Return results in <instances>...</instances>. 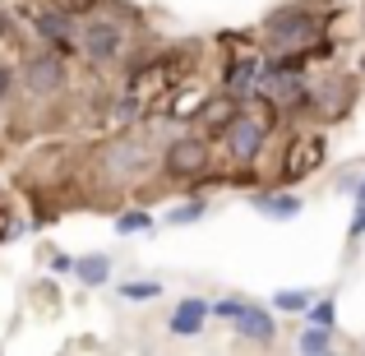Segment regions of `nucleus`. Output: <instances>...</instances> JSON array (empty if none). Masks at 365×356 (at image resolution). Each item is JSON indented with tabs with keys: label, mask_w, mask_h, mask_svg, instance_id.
Segmentation results:
<instances>
[{
	"label": "nucleus",
	"mask_w": 365,
	"mask_h": 356,
	"mask_svg": "<svg viewBox=\"0 0 365 356\" xmlns=\"http://www.w3.org/2000/svg\"><path fill=\"white\" fill-rule=\"evenodd\" d=\"M314 320H319V324H333V305H329V301L314 305Z\"/></svg>",
	"instance_id": "aec40b11"
},
{
	"label": "nucleus",
	"mask_w": 365,
	"mask_h": 356,
	"mask_svg": "<svg viewBox=\"0 0 365 356\" xmlns=\"http://www.w3.org/2000/svg\"><path fill=\"white\" fill-rule=\"evenodd\" d=\"M277 310H310L305 292H277Z\"/></svg>",
	"instance_id": "dca6fc26"
},
{
	"label": "nucleus",
	"mask_w": 365,
	"mask_h": 356,
	"mask_svg": "<svg viewBox=\"0 0 365 356\" xmlns=\"http://www.w3.org/2000/svg\"><path fill=\"white\" fill-rule=\"evenodd\" d=\"M365 232V204H361V213H356V223H351V236H361Z\"/></svg>",
	"instance_id": "4be33fe9"
},
{
	"label": "nucleus",
	"mask_w": 365,
	"mask_h": 356,
	"mask_svg": "<svg viewBox=\"0 0 365 356\" xmlns=\"http://www.w3.org/2000/svg\"><path fill=\"white\" fill-rule=\"evenodd\" d=\"M9 83H14V74H9V65H0V98L9 93Z\"/></svg>",
	"instance_id": "412c9836"
},
{
	"label": "nucleus",
	"mask_w": 365,
	"mask_h": 356,
	"mask_svg": "<svg viewBox=\"0 0 365 356\" xmlns=\"http://www.w3.org/2000/svg\"><path fill=\"white\" fill-rule=\"evenodd\" d=\"M204 315H208V305L199 301V296H190V301H180V305H176V315H171V333H180V338H190V333H199V329H204Z\"/></svg>",
	"instance_id": "39448f33"
},
{
	"label": "nucleus",
	"mask_w": 365,
	"mask_h": 356,
	"mask_svg": "<svg viewBox=\"0 0 365 356\" xmlns=\"http://www.w3.org/2000/svg\"><path fill=\"white\" fill-rule=\"evenodd\" d=\"M236 324H241L236 333H245V338H259V342H268V338H273V315L255 310V305H245V310L236 315Z\"/></svg>",
	"instance_id": "0eeeda50"
},
{
	"label": "nucleus",
	"mask_w": 365,
	"mask_h": 356,
	"mask_svg": "<svg viewBox=\"0 0 365 356\" xmlns=\"http://www.w3.org/2000/svg\"><path fill=\"white\" fill-rule=\"evenodd\" d=\"M158 292H162V287L153 283V278H148V283H125V287H120V296H125V301H153Z\"/></svg>",
	"instance_id": "2eb2a0df"
},
{
	"label": "nucleus",
	"mask_w": 365,
	"mask_h": 356,
	"mask_svg": "<svg viewBox=\"0 0 365 356\" xmlns=\"http://www.w3.org/2000/svg\"><path fill=\"white\" fill-rule=\"evenodd\" d=\"M107 273H111L107 255H93V259H79V264H74V278H79V283H88V287L107 283Z\"/></svg>",
	"instance_id": "f8f14e48"
},
{
	"label": "nucleus",
	"mask_w": 365,
	"mask_h": 356,
	"mask_svg": "<svg viewBox=\"0 0 365 356\" xmlns=\"http://www.w3.org/2000/svg\"><path fill=\"white\" fill-rule=\"evenodd\" d=\"M143 227H148V213H139V208L120 218V232H143Z\"/></svg>",
	"instance_id": "a211bd4d"
},
{
	"label": "nucleus",
	"mask_w": 365,
	"mask_h": 356,
	"mask_svg": "<svg viewBox=\"0 0 365 356\" xmlns=\"http://www.w3.org/2000/svg\"><path fill=\"white\" fill-rule=\"evenodd\" d=\"M24 83L33 93H56V88H65V65L56 61V56H37V61H28V70H24Z\"/></svg>",
	"instance_id": "20e7f679"
},
{
	"label": "nucleus",
	"mask_w": 365,
	"mask_h": 356,
	"mask_svg": "<svg viewBox=\"0 0 365 356\" xmlns=\"http://www.w3.org/2000/svg\"><path fill=\"white\" fill-rule=\"evenodd\" d=\"M361 204H365V185H361Z\"/></svg>",
	"instance_id": "5701e85b"
},
{
	"label": "nucleus",
	"mask_w": 365,
	"mask_h": 356,
	"mask_svg": "<svg viewBox=\"0 0 365 356\" xmlns=\"http://www.w3.org/2000/svg\"><path fill=\"white\" fill-rule=\"evenodd\" d=\"M255 208L268 213V218H296V213H301V199H296V195H268V190H264V195H255Z\"/></svg>",
	"instance_id": "1a4fd4ad"
},
{
	"label": "nucleus",
	"mask_w": 365,
	"mask_h": 356,
	"mask_svg": "<svg viewBox=\"0 0 365 356\" xmlns=\"http://www.w3.org/2000/svg\"><path fill=\"white\" fill-rule=\"evenodd\" d=\"M199 213H204V204H180L176 213H171V223H176V227H185V223H195Z\"/></svg>",
	"instance_id": "f3484780"
},
{
	"label": "nucleus",
	"mask_w": 365,
	"mask_h": 356,
	"mask_svg": "<svg viewBox=\"0 0 365 356\" xmlns=\"http://www.w3.org/2000/svg\"><path fill=\"white\" fill-rule=\"evenodd\" d=\"M264 121H255V116H232L222 125V143H227V153L232 158H259V148H264Z\"/></svg>",
	"instance_id": "f257e3e1"
},
{
	"label": "nucleus",
	"mask_w": 365,
	"mask_h": 356,
	"mask_svg": "<svg viewBox=\"0 0 365 356\" xmlns=\"http://www.w3.org/2000/svg\"><path fill=\"white\" fill-rule=\"evenodd\" d=\"M319 158H324L319 139H305V153H301V158H296V148H292V158H287V171H292V176H301V171H310Z\"/></svg>",
	"instance_id": "ddd939ff"
},
{
	"label": "nucleus",
	"mask_w": 365,
	"mask_h": 356,
	"mask_svg": "<svg viewBox=\"0 0 365 356\" xmlns=\"http://www.w3.org/2000/svg\"><path fill=\"white\" fill-rule=\"evenodd\" d=\"M301 347L305 352H329L333 347V329H305L301 333Z\"/></svg>",
	"instance_id": "4468645a"
},
{
	"label": "nucleus",
	"mask_w": 365,
	"mask_h": 356,
	"mask_svg": "<svg viewBox=\"0 0 365 356\" xmlns=\"http://www.w3.org/2000/svg\"><path fill=\"white\" fill-rule=\"evenodd\" d=\"M33 28L46 37V42H70V37H74L70 14H61V9H42V14H33Z\"/></svg>",
	"instance_id": "423d86ee"
},
{
	"label": "nucleus",
	"mask_w": 365,
	"mask_h": 356,
	"mask_svg": "<svg viewBox=\"0 0 365 356\" xmlns=\"http://www.w3.org/2000/svg\"><path fill=\"white\" fill-rule=\"evenodd\" d=\"M148 167V148L143 143H111V171H134Z\"/></svg>",
	"instance_id": "9d476101"
},
{
	"label": "nucleus",
	"mask_w": 365,
	"mask_h": 356,
	"mask_svg": "<svg viewBox=\"0 0 365 356\" xmlns=\"http://www.w3.org/2000/svg\"><path fill=\"white\" fill-rule=\"evenodd\" d=\"M259 83H264V65L236 61L232 70H227V88H232V93H245V88H255V93H259Z\"/></svg>",
	"instance_id": "6e6552de"
},
{
	"label": "nucleus",
	"mask_w": 365,
	"mask_h": 356,
	"mask_svg": "<svg viewBox=\"0 0 365 356\" xmlns=\"http://www.w3.org/2000/svg\"><path fill=\"white\" fill-rule=\"evenodd\" d=\"M162 167H167L171 176H199V171L208 167V143L204 139H176L167 148V158H162Z\"/></svg>",
	"instance_id": "7ed1b4c3"
},
{
	"label": "nucleus",
	"mask_w": 365,
	"mask_h": 356,
	"mask_svg": "<svg viewBox=\"0 0 365 356\" xmlns=\"http://www.w3.org/2000/svg\"><path fill=\"white\" fill-rule=\"evenodd\" d=\"M310 28H314V24H310L305 14H277V19H273V42H301Z\"/></svg>",
	"instance_id": "9b49d317"
},
{
	"label": "nucleus",
	"mask_w": 365,
	"mask_h": 356,
	"mask_svg": "<svg viewBox=\"0 0 365 356\" xmlns=\"http://www.w3.org/2000/svg\"><path fill=\"white\" fill-rule=\"evenodd\" d=\"M79 42H83V51H88L98 65H107V61H116V56H120L125 33H120V24H111V19H98V24H88L79 33Z\"/></svg>",
	"instance_id": "f03ea898"
},
{
	"label": "nucleus",
	"mask_w": 365,
	"mask_h": 356,
	"mask_svg": "<svg viewBox=\"0 0 365 356\" xmlns=\"http://www.w3.org/2000/svg\"><path fill=\"white\" fill-rule=\"evenodd\" d=\"M241 310H245V301H217V315H222V320H236Z\"/></svg>",
	"instance_id": "6ab92c4d"
}]
</instances>
